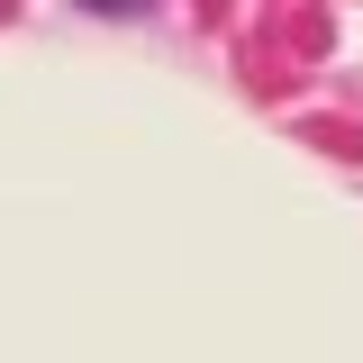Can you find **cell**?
Wrapping results in <instances>:
<instances>
[]
</instances>
